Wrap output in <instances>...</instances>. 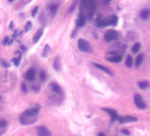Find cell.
<instances>
[{"label": "cell", "mask_w": 150, "mask_h": 136, "mask_svg": "<svg viewBox=\"0 0 150 136\" xmlns=\"http://www.w3.org/2000/svg\"><path fill=\"white\" fill-rule=\"evenodd\" d=\"M77 46H78V48H79L82 52L91 53V51H92L90 43H89L87 40H83V39H79V40H78V41H77Z\"/></svg>", "instance_id": "6da1fadb"}, {"label": "cell", "mask_w": 150, "mask_h": 136, "mask_svg": "<svg viewBox=\"0 0 150 136\" xmlns=\"http://www.w3.org/2000/svg\"><path fill=\"white\" fill-rule=\"evenodd\" d=\"M104 40L105 41L107 42H111V41H113V40H116L118 38H119V34L118 32L115 31V30H109L105 33L104 36Z\"/></svg>", "instance_id": "7a4b0ae2"}, {"label": "cell", "mask_w": 150, "mask_h": 136, "mask_svg": "<svg viewBox=\"0 0 150 136\" xmlns=\"http://www.w3.org/2000/svg\"><path fill=\"white\" fill-rule=\"evenodd\" d=\"M36 117H28V116H25V115H22L21 114L20 116V122L21 124H23V125H32V124L35 123L36 122Z\"/></svg>", "instance_id": "3957f363"}, {"label": "cell", "mask_w": 150, "mask_h": 136, "mask_svg": "<svg viewBox=\"0 0 150 136\" xmlns=\"http://www.w3.org/2000/svg\"><path fill=\"white\" fill-rule=\"evenodd\" d=\"M117 21H118V18L117 16H112V17L106 18V19H102V27L106 26L109 25H116Z\"/></svg>", "instance_id": "277c9868"}, {"label": "cell", "mask_w": 150, "mask_h": 136, "mask_svg": "<svg viewBox=\"0 0 150 136\" xmlns=\"http://www.w3.org/2000/svg\"><path fill=\"white\" fill-rule=\"evenodd\" d=\"M134 103H135V105L138 107V108L144 109L146 107V104H145V102H144L143 99H142L141 96L139 94H136L135 96H134Z\"/></svg>", "instance_id": "5b68a950"}, {"label": "cell", "mask_w": 150, "mask_h": 136, "mask_svg": "<svg viewBox=\"0 0 150 136\" xmlns=\"http://www.w3.org/2000/svg\"><path fill=\"white\" fill-rule=\"evenodd\" d=\"M36 130H37V134L39 136H52L50 131L45 126H38Z\"/></svg>", "instance_id": "8992f818"}, {"label": "cell", "mask_w": 150, "mask_h": 136, "mask_svg": "<svg viewBox=\"0 0 150 136\" xmlns=\"http://www.w3.org/2000/svg\"><path fill=\"white\" fill-rule=\"evenodd\" d=\"M38 113H39V110L35 108H31V109H28L26 111H25L22 115H25V116H28V117H37Z\"/></svg>", "instance_id": "52a82bcc"}, {"label": "cell", "mask_w": 150, "mask_h": 136, "mask_svg": "<svg viewBox=\"0 0 150 136\" xmlns=\"http://www.w3.org/2000/svg\"><path fill=\"white\" fill-rule=\"evenodd\" d=\"M35 74H36V71L34 69H28L26 71V73L25 74V78L27 80V81H33L35 77Z\"/></svg>", "instance_id": "ba28073f"}, {"label": "cell", "mask_w": 150, "mask_h": 136, "mask_svg": "<svg viewBox=\"0 0 150 136\" xmlns=\"http://www.w3.org/2000/svg\"><path fill=\"white\" fill-rule=\"evenodd\" d=\"M102 110L105 112H107L109 115L111 116L112 118V121H114L118 119V113L115 110H112V109H110V108H102Z\"/></svg>", "instance_id": "9c48e42d"}, {"label": "cell", "mask_w": 150, "mask_h": 136, "mask_svg": "<svg viewBox=\"0 0 150 136\" xmlns=\"http://www.w3.org/2000/svg\"><path fill=\"white\" fill-rule=\"evenodd\" d=\"M50 88H51V90L54 93H56L57 95H60V96L62 95V88L57 84H55V83H51L50 84Z\"/></svg>", "instance_id": "30bf717a"}, {"label": "cell", "mask_w": 150, "mask_h": 136, "mask_svg": "<svg viewBox=\"0 0 150 136\" xmlns=\"http://www.w3.org/2000/svg\"><path fill=\"white\" fill-rule=\"evenodd\" d=\"M119 122L121 123H125V122H135L138 119L135 117H132V116H125V117L119 118Z\"/></svg>", "instance_id": "8fae6325"}, {"label": "cell", "mask_w": 150, "mask_h": 136, "mask_svg": "<svg viewBox=\"0 0 150 136\" xmlns=\"http://www.w3.org/2000/svg\"><path fill=\"white\" fill-rule=\"evenodd\" d=\"M107 61L111 62H114V63H118V62H120L122 61V56L121 55H114V56H111V57H107Z\"/></svg>", "instance_id": "7c38bea8"}, {"label": "cell", "mask_w": 150, "mask_h": 136, "mask_svg": "<svg viewBox=\"0 0 150 136\" xmlns=\"http://www.w3.org/2000/svg\"><path fill=\"white\" fill-rule=\"evenodd\" d=\"M92 65H94L96 68H98V69H99L100 70H102V71L105 72V73L107 74H110V75H112V72L110 71V69H107V68H105L104 66H103V65L101 64H98V63H96V62H92Z\"/></svg>", "instance_id": "4fadbf2b"}, {"label": "cell", "mask_w": 150, "mask_h": 136, "mask_svg": "<svg viewBox=\"0 0 150 136\" xmlns=\"http://www.w3.org/2000/svg\"><path fill=\"white\" fill-rule=\"evenodd\" d=\"M85 22H86L85 17H84V15L81 13V14L79 15V18H78V19H77V21H76L77 25H78V26H83V25H84Z\"/></svg>", "instance_id": "5bb4252c"}, {"label": "cell", "mask_w": 150, "mask_h": 136, "mask_svg": "<svg viewBox=\"0 0 150 136\" xmlns=\"http://www.w3.org/2000/svg\"><path fill=\"white\" fill-rule=\"evenodd\" d=\"M42 34H43V30H42V29L38 30L37 33L34 34V36H33V42H34V43H36V42L39 41V40L41 38Z\"/></svg>", "instance_id": "9a60e30c"}, {"label": "cell", "mask_w": 150, "mask_h": 136, "mask_svg": "<svg viewBox=\"0 0 150 136\" xmlns=\"http://www.w3.org/2000/svg\"><path fill=\"white\" fill-rule=\"evenodd\" d=\"M150 16V11L148 9H144L140 12V17L143 19H148Z\"/></svg>", "instance_id": "2e32d148"}, {"label": "cell", "mask_w": 150, "mask_h": 136, "mask_svg": "<svg viewBox=\"0 0 150 136\" xmlns=\"http://www.w3.org/2000/svg\"><path fill=\"white\" fill-rule=\"evenodd\" d=\"M54 69L56 70V71H60L61 70V62H60V58L56 57L54 59Z\"/></svg>", "instance_id": "e0dca14e"}, {"label": "cell", "mask_w": 150, "mask_h": 136, "mask_svg": "<svg viewBox=\"0 0 150 136\" xmlns=\"http://www.w3.org/2000/svg\"><path fill=\"white\" fill-rule=\"evenodd\" d=\"M138 85H139V87H140V89H142V90H144V89H147L149 86V83L147 81H141L140 82L139 84H138Z\"/></svg>", "instance_id": "ac0fdd59"}, {"label": "cell", "mask_w": 150, "mask_h": 136, "mask_svg": "<svg viewBox=\"0 0 150 136\" xmlns=\"http://www.w3.org/2000/svg\"><path fill=\"white\" fill-rule=\"evenodd\" d=\"M142 61H143V55L142 54H139L137 56V58H136V62H135L136 67H139L142 63Z\"/></svg>", "instance_id": "d6986e66"}, {"label": "cell", "mask_w": 150, "mask_h": 136, "mask_svg": "<svg viewBox=\"0 0 150 136\" xmlns=\"http://www.w3.org/2000/svg\"><path fill=\"white\" fill-rule=\"evenodd\" d=\"M125 65H126L127 68H131L133 66V58L132 56H127L126 61H125Z\"/></svg>", "instance_id": "ffe728a7"}, {"label": "cell", "mask_w": 150, "mask_h": 136, "mask_svg": "<svg viewBox=\"0 0 150 136\" xmlns=\"http://www.w3.org/2000/svg\"><path fill=\"white\" fill-rule=\"evenodd\" d=\"M140 48V43H135V44L133 45V48H132V50H133V53H137L139 52Z\"/></svg>", "instance_id": "44dd1931"}, {"label": "cell", "mask_w": 150, "mask_h": 136, "mask_svg": "<svg viewBox=\"0 0 150 136\" xmlns=\"http://www.w3.org/2000/svg\"><path fill=\"white\" fill-rule=\"evenodd\" d=\"M48 52H49V46H48V45H46L43 50V53H42V55H43L44 57H46L47 55H48Z\"/></svg>", "instance_id": "7402d4cb"}, {"label": "cell", "mask_w": 150, "mask_h": 136, "mask_svg": "<svg viewBox=\"0 0 150 136\" xmlns=\"http://www.w3.org/2000/svg\"><path fill=\"white\" fill-rule=\"evenodd\" d=\"M56 10H57V6L55 4H53V5H51V6L49 7V11L52 12L53 15H54V13L56 12Z\"/></svg>", "instance_id": "603a6c76"}, {"label": "cell", "mask_w": 150, "mask_h": 136, "mask_svg": "<svg viewBox=\"0 0 150 136\" xmlns=\"http://www.w3.org/2000/svg\"><path fill=\"white\" fill-rule=\"evenodd\" d=\"M31 28H32V22H31V21H28V22L26 23V25H25V31L28 32L29 30H31Z\"/></svg>", "instance_id": "cb8c5ba5"}, {"label": "cell", "mask_w": 150, "mask_h": 136, "mask_svg": "<svg viewBox=\"0 0 150 136\" xmlns=\"http://www.w3.org/2000/svg\"><path fill=\"white\" fill-rule=\"evenodd\" d=\"M6 126V121L4 119H0V128H3Z\"/></svg>", "instance_id": "d4e9b609"}, {"label": "cell", "mask_w": 150, "mask_h": 136, "mask_svg": "<svg viewBox=\"0 0 150 136\" xmlns=\"http://www.w3.org/2000/svg\"><path fill=\"white\" fill-rule=\"evenodd\" d=\"M0 65H1L2 67H4V68H8L9 67V64H7V63L5 62L3 59H0Z\"/></svg>", "instance_id": "484cf974"}, {"label": "cell", "mask_w": 150, "mask_h": 136, "mask_svg": "<svg viewBox=\"0 0 150 136\" xmlns=\"http://www.w3.org/2000/svg\"><path fill=\"white\" fill-rule=\"evenodd\" d=\"M38 9H39V6H35L33 8V12H32V16H33V17H35V15L37 14V12H38Z\"/></svg>", "instance_id": "4316f807"}, {"label": "cell", "mask_w": 150, "mask_h": 136, "mask_svg": "<svg viewBox=\"0 0 150 136\" xmlns=\"http://www.w3.org/2000/svg\"><path fill=\"white\" fill-rule=\"evenodd\" d=\"M97 26L102 27V19L101 18H98V19H97Z\"/></svg>", "instance_id": "83f0119b"}, {"label": "cell", "mask_w": 150, "mask_h": 136, "mask_svg": "<svg viewBox=\"0 0 150 136\" xmlns=\"http://www.w3.org/2000/svg\"><path fill=\"white\" fill-rule=\"evenodd\" d=\"M12 62H13V63L15 64V66H19V59L13 58L12 59Z\"/></svg>", "instance_id": "f1b7e54d"}, {"label": "cell", "mask_w": 150, "mask_h": 136, "mask_svg": "<svg viewBox=\"0 0 150 136\" xmlns=\"http://www.w3.org/2000/svg\"><path fill=\"white\" fill-rule=\"evenodd\" d=\"M40 78L41 81H44V80L46 79V75L44 72H40Z\"/></svg>", "instance_id": "f546056e"}, {"label": "cell", "mask_w": 150, "mask_h": 136, "mask_svg": "<svg viewBox=\"0 0 150 136\" xmlns=\"http://www.w3.org/2000/svg\"><path fill=\"white\" fill-rule=\"evenodd\" d=\"M8 41H9V38H8V37H5V38H4V45H6V43H8Z\"/></svg>", "instance_id": "4dcf8cb0"}, {"label": "cell", "mask_w": 150, "mask_h": 136, "mask_svg": "<svg viewBox=\"0 0 150 136\" xmlns=\"http://www.w3.org/2000/svg\"><path fill=\"white\" fill-rule=\"evenodd\" d=\"M123 133H124V134H126V135H128V134H130V133L128 132L127 130H123Z\"/></svg>", "instance_id": "1f68e13d"}, {"label": "cell", "mask_w": 150, "mask_h": 136, "mask_svg": "<svg viewBox=\"0 0 150 136\" xmlns=\"http://www.w3.org/2000/svg\"><path fill=\"white\" fill-rule=\"evenodd\" d=\"M22 87H23V90H24V91H26V89H25V84H22Z\"/></svg>", "instance_id": "d6a6232c"}, {"label": "cell", "mask_w": 150, "mask_h": 136, "mask_svg": "<svg viewBox=\"0 0 150 136\" xmlns=\"http://www.w3.org/2000/svg\"><path fill=\"white\" fill-rule=\"evenodd\" d=\"M98 136H104V134H102V133H100V134H98Z\"/></svg>", "instance_id": "836d02e7"}, {"label": "cell", "mask_w": 150, "mask_h": 136, "mask_svg": "<svg viewBox=\"0 0 150 136\" xmlns=\"http://www.w3.org/2000/svg\"><path fill=\"white\" fill-rule=\"evenodd\" d=\"M9 1H10V2H12V1H13V0H9Z\"/></svg>", "instance_id": "e575fe53"}, {"label": "cell", "mask_w": 150, "mask_h": 136, "mask_svg": "<svg viewBox=\"0 0 150 136\" xmlns=\"http://www.w3.org/2000/svg\"><path fill=\"white\" fill-rule=\"evenodd\" d=\"M0 100H1V97H0Z\"/></svg>", "instance_id": "d590c367"}, {"label": "cell", "mask_w": 150, "mask_h": 136, "mask_svg": "<svg viewBox=\"0 0 150 136\" xmlns=\"http://www.w3.org/2000/svg\"><path fill=\"white\" fill-rule=\"evenodd\" d=\"M107 1H111V0H107Z\"/></svg>", "instance_id": "8d00e7d4"}]
</instances>
